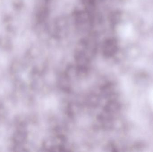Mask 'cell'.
<instances>
[{"label":"cell","mask_w":153,"mask_h":152,"mask_svg":"<svg viewBox=\"0 0 153 152\" xmlns=\"http://www.w3.org/2000/svg\"><path fill=\"white\" fill-rule=\"evenodd\" d=\"M150 98H151V102L153 106V89L152 90L151 93V96H150Z\"/></svg>","instance_id":"obj_1"}]
</instances>
